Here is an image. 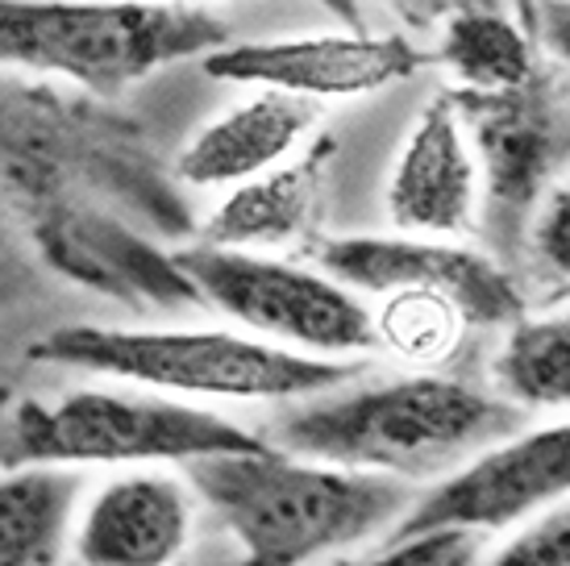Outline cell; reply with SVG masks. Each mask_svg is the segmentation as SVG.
<instances>
[{"label": "cell", "instance_id": "1", "mask_svg": "<svg viewBox=\"0 0 570 566\" xmlns=\"http://www.w3.org/2000/svg\"><path fill=\"white\" fill-rule=\"evenodd\" d=\"M521 421L504 396L416 371L371 383L346 379L330 392L287 400L263 441L330 467L421 484L517 433Z\"/></svg>", "mask_w": 570, "mask_h": 566}, {"label": "cell", "instance_id": "2", "mask_svg": "<svg viewBox=\"0 0 570 566\" xmlns=\"http://www.w3.org/2000/svg\"><path fill=\"white\" fill-rule=\"evenodd\" d=\"M188 488L242 546L234 566H304L387 534L416 484L258 446L184 462Z\"/></svg>", "mask_w": 570, "mask_h": 566}, {"label": "cell", "instance_id": "3", "mask_svg": "<svg viewBox=\"0 0 570 566\" xmlns=\"http://www.w3.org/2000/svg\"><path fill=\"white\" fill-rule=\"evenodd\" d=\"M33 362L71 367L175 400H301L366 371L363 359H317L238 330L63 325L30 347Z\"/></svg>", "mask_w": 570, "mask_h": 566}, {"label": "cell", "instance_id": "4", "mask_svg": "<svg viewBox=\"0 0 570 566\" xmlns=\"http://www.w3.org/2000/svg\"><path fill=\"white\" fill-rule=\"evenodd\" d=\"M229 42L217 13L179 0H0V67L117 96Z\"/></svg>", "mask_w": 570, "mask_h": 566}, {"label": "cell", "instance_id": "5", "mask_svg": "<svg viewBox=\"0 0 570 566\" xmlns=\"http://www.w3.org/2000/svg\"><path fill=\"white\" fill-rule=\"evenodd\" d=\"M267 446L222 412L163 392L76 388L59 400L17 404L4 438V467H155Z\"/></svg>", "mask_w": 570, "mask_h": 566}, {"label": "cell", "instance_id": "6", "mask_svg": "<svg viewBox=\"0 0 570 566\" xmlns=\"http://www.w3.org/2000/svg\"><path fill=\"white\" fill-rule=\"evenodd\" d=\"M171 263L213 309L271 347L317 359H358L380 350L366 300L321 267L213 242L175 251Z\"/></svg>", "mask_w": 570, "mask_h": 566}, {"label": "cell", "instance_id": "7", "mask_svg": "<svg viewBox=\"0 0 570 566\" xmlns=\"http://www.w3.org/2000/svg\"><path fill=\"white\" fill-rule=\"evenodd\" d=\"M570 488V429L567 421L517 429L462 458L442 484L400 513L387 537L433 534V529H508L550 504L567 500Z\"/></svg>", "mask_w": 570, "mask_h": 566}, {"label": "cell", "instance_id": "8", "mask_svg": "<svg viewBox=\"0 0 570 566\" xmlns=\"http://www.w3.org/2000/svg\"><path fill=\"white\" fill-rule=\"evenodd\" d=\"M313 258L350 292H438L459 309L466 325H512L524 316L521 283L491 254L459 246L454 237H325Z\"/></svg>", "mask_w": 570, "mask_h": 566}, {"label": "cell", "instance_id": "9", "mask_svg": "<svg viewBox=\"0 0 570 566\" xmlns=\"http://www.w3.org/2000/svg\"><path fill=\"white\" fill-rule=\"evenodd\" d=\"M425 64L404 33H304V38H258L208 50L205 76L246 88H275L313 105L380 92L409 79Z\"/></svg>", "mask_w": 570, "mask_h": 566}, {"label": "cell", "instance_id": "10", "mask_svg": "<svg viewBox=\"0 0 570 566\" xmlns=\"http://www.w3.org/2000/svg\"><path fill=\"white\" fill-rule=\"evenodd\" d=\"M479 213V158L459 96H433L404 138L387 179V217L400 234L459 237Z\"/></svg>", "mask_w": 570, "mask_h": 566}, {"label": "cell", "instance_id": "11", "mask_svg": "<svg viewBox=\"0 0 570 566\" xmlns=\"http://www.w3.org/2000/svg\"><path fill=\"white\" fill-rule=\"evenodd\" d=\"M191 537V488L155 467L109 479L83 508L80 566H175Z\"/></svg>", "mask_w": 570, "mask_h": 566}, {"label": "cell", "instance_id": "12", "mask_svg": "<svg viewBox=\"0 0 570 566\" xmlns=\"http://www.w3.org/2000/svg\"><path fill=\"white\" fill-rule=\"evenodd\" d=\"M321 126V105L301 96L258 88L250 100L213 117L179 150L175 172L191 188H234L250 175L279 167Z\"/></svg>", "mask_w": 570, "mask_h": 566}, {"label": "cell", "instance_id": "13", "mask_svg": "<svg viewBox=\"0 0 570 566\" xmlns=\"http://www.w3.org/2000/svg\"><path fill=\"white\" fill-rule=\"evenodd\" d=\"M325 163H330V146H313L301 158H287L271 172L234 184L217 213L208 217L205 242L234 246V251H267L304 234L317 208Z\"/></svg>", "mask_w": 570, "mask_h": 566}, {"label": "cell", "instance_id": "14", "mask_svg": "<svg viewBox=\"0 0 570 566\" xmlns=\"http://www.w3.org/2000/svg\"><path fill=\"white\" fill-rule=\"evenodd\" d=\"M80 496V467H9L0 475V566H59Z\"/></svg>", "mask_w": 570, "mask_h": 566}, {"label": "cell", "instance_id": "15", "mask_svg": "<svg viewBox=\"0 0 570 566\" xmlns=\"http://www.w3.org/2000/svg\"><path fill=\"white\" fill-rule=\"evenodd\" d=\"M438 59L459 76L462 92H521L533 79V47L521 26L475 0H459L445 13Z\"/></svg>", "mask_w": 570, "mask_h": 566}, {"label": "cell", "instance_id": "16", "mask_svg": "<svg viewBox=\"0 0 570 566\" xmlns=\"http://www.w3.org/2000/svg\"><path fill=\"white\" fill-rule=\"evenodd\" d=\"M495 396L533 412H558L570 400V321L567 313L517 316L491 362Z\"/></svg>", "mask_w": 570, "mask_h": 566}, {"label": "cell", "instance_id": "17", "mask_svg": "<svg viewBox=\"0 0 570 566\" xmlns=\"http://www.w3.org/2000/svg\"><path fill=\"white\" fill-rule=\"evenodd\" d=\"M488 158V208L495 221H504L508 242H521L524 221L541 201V192L554 179L550 158V121L517 126V117H495L483 142Z\"/></svg>", "mask_w": 570, "mask_h": 566}, {"label": "cell", "instance_id": "18", "mask_svg": "<svg viewBox=\"0 0 570 566\" xmlns=\"http://www.w3.org/2000/svg\"><path fill=\"white\" fill-rule=\"evenodd\" d=\"M380 300V309H371L380 350L416 362V367H433L445 354H454L466 321L445 296L421 292V287H400V292H383Z\"/></svg>", "mask_w": 570, "mask_h": 566}, {"label": "cell", "instance_id": "19", "mask_svg": "<svg viewBox=\"0 0 570 566\" xmlns=\"http://www.w3.org/2000/svg\"><path fill=\"white\" fill-rule=\"evenodd\" d=\"M524 254L541 287H554V296H567L570 280V192L554 179L541 192L529 221H524Z\"/></svg>", "mask_w": 570, "mask_h": 566}, {"label": "cell", "instance_id": "20", "mask_svg": "<svg viewBox=\"0 0 570 566\" xmlns=\"http://www.w3.org/2000/svg\"><path fill=\"white\" fill-rule=\"evenodd\" d=\"M483 534L475 529H433V534L387 537V550L358 566H475Z\"/></svg>", "mask_w": 570, "mask_h": 566}, {"label": "cell", "instance_id": "21", "mask_svg": "<svg viewBox=\"0 0 570 566\" xmlns=\"http://www.w3.org/2000/svg\"><path fill=\"white\" fill-rule=\"evenodd\" d=\"M479 566V563H475ZM483 566H570V513L558 500L541 508L533 525H524L521 534L508 541L504 550H495Z\"/></svg>", "mask_w": 570, "mask_h": 566}, {"label": "cell", "instance_id": "22", "mask_svg": "<svg viewBox=\"0 0 570 566\" xmlns=\"http://www.w3.org/2000/svg\"><path fill=\"white\" fill-rule=\"evenodd\" d=\"M387 4L409 17V21H433L438 13H450L459 0H387Z\"/></svg>", "mask_w": 570, "mask_h": 566}, {"label": "cell", "instance_id": "23", "mask_svg": "<svg viewBox=\"0 0 570 566\" xmlns=\"http://www.w3.org/2000/svg\"><path fill=\"white\" fill-rule=\"evenodd\" d=\"M330 13H337V17H346L350 26H358V4L354 0H321Z\"/></svg>", "mask_w": 570, "mask_h": 566}, {"label": "cell", "instance_id": "24", "mask_svg": "<svg viewBox=\"0 0 570 566\" xmlns=\"http://www.w3.org/2000/svg\"><path fill=\"white\" fill-rule=\"evenodd\" d=\"M179 4H196V0H179Z\"/></svg>", "mask_w": 570, "mask_h": 566}, {"label": "cell", "instance_id": "25", "mask_svg": "<svg viewBox=\"0 0 570 566\" xmlns=\"http://www.w3.org/2000/svg\"><path fill=\"white\" fill-rule=\"evenodd\" d=\"M217 566H234V563H217Z\"/></svg>", "mask_w": 570, "mask_h": 566}]
</instances>
